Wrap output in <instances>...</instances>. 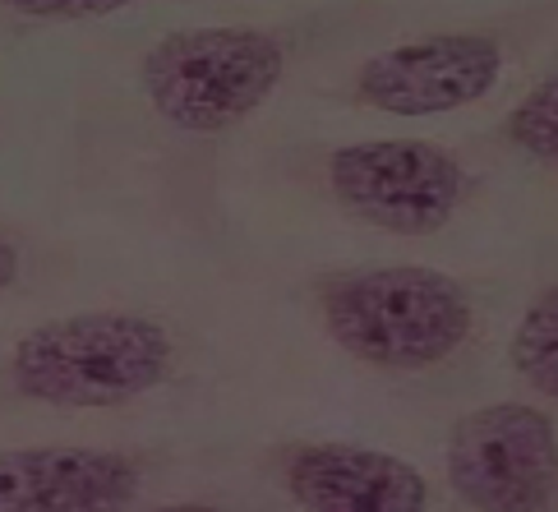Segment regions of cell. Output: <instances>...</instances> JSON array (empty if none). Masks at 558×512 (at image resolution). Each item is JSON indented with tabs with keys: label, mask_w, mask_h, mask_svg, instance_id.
Segmentation results:
<instances>
[{
	"label": "cell",
	"mask_w": 558,
	"mask_h": 512,
	"mask_svg": "<svg viewBox=\"0 0 558 512\" xmlns=\"http://www.w3.org/2000/svg\"><path fill=\"white\" fill-rule=\"evenodd\" d=\"M171 369V338L144 314H70L14 346V388L47 406H121Z\"/></svg>",
	"instance_id": "cell-1"
},
{
	"label": "cell",
	"mask_w": 558,
	"mask_h": 512,
	"mask_svg": "<svg viewBox=\"0 0 558 512\" xmlns=\"http://www.w3.org/2000/svg\"><path fill=\"white\" fill-rule=\"evenodd\" d=\"M332 342L378 369H425L448 361L471 332V301L434 268L347 272L324 291Z\"/></svg>",
	"instance_id": "cell-2"
},
{
	"label": "cell",
	"mask_w": 558,
	"mask_h": 512,
	"mask_svg": "<svg viewBox=\"0 0 558 512\" xmlns=\"http://www.w3.org/2000/svg\"><path fill=\"white\" fill-rule=\"evenodd\" d=\"M282 70V42L268 33L190 28L148 51L144 93L167 125L185 134H222L268 102Z\"/></svg>",
	"instance_id": "cell-3"
},
{
	"label": "cell",
	"mask_w": 558,
	"mask_h": 512,
	"mask_svg": "<svg viewBox=\"0 0 558 512\" xmlns=\"http://www.w3.org/2000/svg\"><path fill=\"white\" fill-rule=\"evenodd\" d=\"M328 181L347 212L392 235H434L466 194L457 157L425 139L347 144L332 153Z\"/></svg>",
	"instance_id": "cell-4"
},
{
	"label": "cell",
	"mask_w": 558,
	"mask_h": 512,
	"mask_svg": "<svg viewBox=\"0 0 558 512\" xmlns=\"http://www.w3.org/2000/svg\"><path fill=\"white\" fill-rule=\"evenodd\" d=\"M448 480L475 512H545L558 485V439L535 406L494 402L448 439Z\"/></svg>",
	"instance_id": "cell-5"
},
{
	"label": "cell",
	"mask_w": 558,
	"mask_h": 512,
	"mask_svg": "<svg viewBox=\"0 0 558 512\" xmlns=\"http://www.w3.org/2000/svg\"><path fill=\"white\" fill-rule=\"evenodd\" d=\"M504 51L481 33H438L392 47L361 70V97L388 115H438L457 111L498 84Z\"/></svg>",
	"instance_id": "cell-6"
},
{
	"label": "cell",
	"mask_w": 558,
	"mask_h": 512,
	"mask_svg": "<svg viewBox=\"0 0 558 512\" xmlns=\"http://www.w3.org/2000/svg\"><path fill=\"white\" fill-rule=\"evenodd\" d=\"M138 495V462L107 448L0 452V512H125Z\"/></svg>",
	"instance_id": "cell-7"
},
{
	"label": "cell",
	"mask_w": 558,
	"mask_h": 512,
	"mask_svg": "<svg viewBox=\"0 0 558 512\" xmlns=\"http://www.w3.org/2000/svg\"><path fill=\"white\" fill-rule=\"evenodd\" d=\"M291 499L310 512H425L429 485L411 462L355 443H310L287 462Z\"/></svg>",
	"instance_id": "cell-8"
},
{
	"label": "cell",
	"mask_w": 558,
	"mask_h": 512,
	"mask_svg": "<svg viewBox=\"0 0 558 512\" xmlns=\"http://www.w3.org/2000/svg\"><path fill=\"white\" fill-rule=\"evenodd\" d=\"M512 365L535 392L558 402V287L541 291L522 314L512 338Z\"/></svg>",
	"instance_id": "cell-9"
},
{
	"label": "cell",
	"mask_w": 558,
	"mask_h": 512,
	"mask_svg": "<svg viewBox=\"0 0 558 512\" xmlns=\"http://www.w3.org/2000/svg\"><path fill=\"white\" fill-rule=\"evenodd\" d=\"M508 134L522 153L541 157V162H558V74L526 93V102L512 111Z\"/></svg>",
	"instance_id": "cell-10"
},
{
	"label": "cell",
	"mask_w": 558,
	"mask_h": 512,
	"mask_svg": "<svg viewBox=\"0 0 558 512\" xmlns=\"http://www.w3.org/2000/svg\"><path fill=\"white\" fill-rule=\"evenodd\" d=\"M0 5L28 19H102L134 5V0H0Z\"/></svg>",
	"instance_id": "cell-11"
},
{
	"label": "cell",
	"mask_w": 558,
	"mask_h": 512,
	"mask_svg": "<svg viewBox=\"0 0 558 512\" xmlns=\"http://www.w3.org/2000/svg\"><path fill=\"white\" fill-rule=\"evenodd\" d=\"M14 272H19V254H14V245L5 241V235H0V291L14 282Z\"/></svg>",
	"instance_id": "cell-12"
},
{
	"label": "cell",
	"mask_w": 558,
	"mask_h": 512,
	"mask_svg": "<svg viewBox=\"0 0 558 512\" xmlns=\"http://www.w3.org/2000/svg\"><path fill=\"white\" fill-rule=\"evenodd\" d=\"M153 512H227V508H208V503H167V508H153Z\"/></svg>",
	"instance_id": "cell-13"
}]
</instances>
